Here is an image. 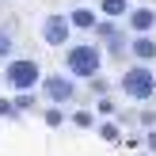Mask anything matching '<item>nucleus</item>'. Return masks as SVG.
I'll use <instances>...</instances> for the list:
<instances>
[{
  "label": "nucleus",
  "instance_id": "nucleus-5",
  "mask_svg": "<svg viewBox=\"0 0 156 156\" xmlns=\"http://www.w3.org/2000/svg\"><path fill=\"white\" fill-rule=\"evenodd\" d=\"M38 30H42L46 46H65L69 38H73V23H69V15H46Z\"/></svg>",
  "mask_w": 156,
  "mask_h": 156
},
{
  "label": "nucleus",
  "instance_id": "nucleus-14",
  "mask_svg": "<svg viewBox=\"0 0 156 156\" xmlns=\"http://www.w3.org/2000/svg\"><path fill=\"white\" fill-rule=\"evenodd\" d=\"M12 103H15V111H30V107H34L38 99L30 95V91H19V99H12Z\"/></svg>",
  "mask_w": 156,
  "mask_h": 156
},
{
  "label": "nucleus",
  "instance_id": "nucleus-6",
  "mask_svg": "<svg viewBox=\"0 0 156 156\" xmlns=\"http://www.w3.org/2000/svg\"><path fill=\"white\" fill-rule=\"evenodd\" d=\"M126 23H129L133 34H149V30L156 27V8H149V4H129Z\"/></svg>",
  "mask_w": 156,
  "mask_h": 156
},
{
  "label": "nucleus",
  "instance_id": "nucleus-7",
  "mask_svg": "<svg viewBox=\"0 0 156 156\" xmlns=\"http://www.w3.org/2000/svg\"><path fill=\"white\" fill-rule=\"evenodd\" d=\"M65 15H69V23H73L76 30H91V27H95V19H99V15L91 12V8H84V4H73Z\"/></svg>",
  "mask_w": 156,
  "mask_h": 156
},
{
  "label": "nucleus",
  "instance_id": "nucleus-3",
  "mask_svg": "<svg viewBox=\"0 0 156 156\" xmlns=\"http://www.w3.org/2000/svg\"><path fill=\"white\" fill-rule=\"evenodd\" d=\"M38 80H42V65L30 57H8V69H4V84L12 91H30L38 88Z\"/></svg>",
  "mask_w": 156,
  "mask_h": 156
},
{
  "label": "nucleus",
  "instance_id": "nucleus-9",
  "mask_svg": "<svg viewBox=\"0 0 156 156\" xmlns=\"http://www.w3.org/2000/svg\"><path fill=\"white\" fill-rule=\"evenodd\" d=\"M99 12H103L107 19H122V15L129 12V0H99Z\"/></svg>",
  "mask_w": 156,
  "mask_h": 156
},
{
  "label": "nucleus",
  "instance_id": "nucleus-10",
  "mask_svg": "<svg viewBox=\"0 0 156 156\" xmlns=\"http://www.w3.org/2000/svg\"><path fill=\"white\" fill-rule=\"evenodd\" d=\"M15 53V27H0V61Z\"/></svg>",
  "mask_w": 156,
  "mask_h": 156
},
{
  "label": "nucleus",
  "instance_id": "nucleus-4",
  "mask_svg": "<svg viewBox=\"0 0 156 156\" xmlns=\"http://www.w3.org/2000/svg\"><path fill=\"white\" fill-rule=\"evenodd\" d=\"M38 84H42V99H46V103H57V107L73 103V99L80 95L76 76H65V73H50V76H42Z\"/></svg>",
  "mask_w": 156,
  "mask_h": 156
},
{
  "label": "nucleus",
  "instance_id": "nucleus-2",
  "mask_svg": "<svg viewBox=\"0 0 156 156\" xmlns=\"http://www.w3.org/2000/svg\"><path fill=\"white\" fill-rule=\"evenodd\" d=\"M118 88H122V95L133 99V103H149V99L156 95V73L145 65V61L141 65H129L126 73H122Z\"/></svg>",
  "mask_w": 156,
  "mask_h": 156
},
{
  "label": "nucleus",
  "instance_id": "nucleus-1",
  "mask_svg": "<svg viewBox=\"0 0 156 156\" xmlns=\"http://www.w3.org/2000/svg\"><path fill=\"white\" fill-rule=\"evenodd\" d=\"M65 69L69 76H76V80H91V76L103 73V53H99V46L91 42H76L65 50Z\"/></svg>",
  "mask_w": 156,
  "mask_h": 156
},
{
  "label": "nucleus",
  "instance_id": "nucleus-15",
  "mask_svg": "<svg viewBox=\"0 0 156 156\" xmlns=\"http://www.w3.org/2000/svg\"><path fill=\"white\" fill-rule=\"evenodd\" d=\"M73 122L88 129V126H95V114H91V111H76V114H73Z\"/></svg>",
  "mask_w": 156,
  "mask_h": 156
},
{
  "label": "nucleus",
  "instance_id": "nucleus-8",
  "mask_svg": "<svg viewBox=\"0 0 156 156\" xmlns=\"http://www.w3.org/2000/svg\"><path fill=\"white\" fill-rule=\"evenodd\" d=\"M129 53H133L137 61H156V42L149 34H133L129 38Z\"/></svg>",
  "mask_w": 156,
  "mask_h": 156
},
{
  "label": "nucleus",
  "instance_id": "nucleus-17",
  "mask_svg": "<svg viewBox=\"0 0 156 156\" xmlns=\"http://www.w3.org/2000/svg\"><path fill=\"white\" fill-rule=\"evenodd\" d=\"M145 145H149V149L156 152V129H149V137H145Z\"/></svg>",
  "mask_w": 156,
  "mask_h": 156
},
{
  "label": "nucleus",
  "instance_id": "nucleus-11",
  "mask_svg": "<svg viewBox=\"0 0 156 156\" xmlns=\"http://www.w3.org/2000/svg\"><path fill=\"white\" fill-rule=\"evenodd\" d=\"M42 118H46V126H65V114H61V107H57V103H50V107H46V114H42Z\"/></svg>",
  "mask_w": 156,
  "mask_h": 156
},
{
  "label": "nucleus",
  "instance_id": "nucleus-16",
  "mask_svg": "<svg viewBox=\"0 0 156 156\" xmlns=\"http://www.w3.org/2000/svg\"><path fill=\"white\" fill-rule=\"evenodd\" d=\"M15 114H19V111H15L12 99H0V118H15Z\"/></svg>",
  "mask_w": 156,
  "mask_h": 156
},
{
  "label": "nucleus",
  "instance_id": "nucleus-13",
  "mask_svg": "<svg viewBox=\"0 0 156 156\" xmlns=\"http://www.w3.org/2000/svg\"><path fill=\"white\" fill-rule=\"evenodd\" d=\"M114 111H118V107H114V99H107V95H103V99H95V114H103V118H111Z\"/></svg>",
  "mask_w": 156,
  "mask_h": 156
},
{
  "label": "nucleus",
  "instance_id": "nucleus-12",
  "mask_svg": "<svg viewBox=\"0 0 156 156\" xmlns=\"http://www.w3.org/2000/svg\"><path fill=\"white\" fill-rule=\"evenodd\" d=\"M99 137H107V141H122L118 122H99Z\"/></svg>",
  "mask_w": 156,
  "mask_h": 156
}]
</instances>
